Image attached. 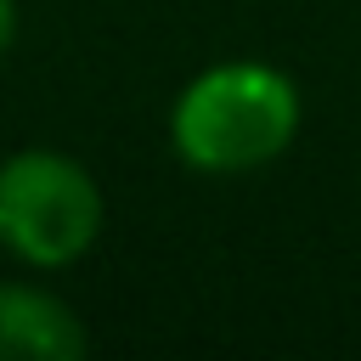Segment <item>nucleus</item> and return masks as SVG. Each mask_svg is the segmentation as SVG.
I'll return each mask as SVG.
<instances>
[{
  "label": "nucleus",
  "mask_w": 361,
  "mask_h": 361,
  "mask_svg": "<svg viewBox=\"0 0 361 361\" xmlns=\"http://www.w3.org/2000/svg\"><path fill=\"white\" fill-rule=\"evenodd\" d=\"M305 124V96L293 73L237 56L192 73L169 107V147L197 175H254L276 164Z\"/></svg>",
  "instance_id": "obj_1"
},
{
  "label": "nucleus",
  "mask_w": 361,
  "mask_h": 361,
  "mask_svg": "<svg viewBox=\"0 0 361 361\" xmlns=\"http://www.w3.org/2000/svg\"><path fill=\"white\" fill-rule=\"evenodd\" d=\"M107 197L96 175L51 147L0 158V248L34 271H62L85 259L102 237Z\"/></svg>",
  "instance_id": "obj_2"
},
{
  "label": "nucleus",
  "mask_w": 361,
  "mask_h": 361,
  "mask_svg": "<svg viewBox=\"0 0 361 361\" xmlns=\"http://www.w3.org/2000/svg\"><path fill=\"white\" fill-rule=\"evenodd\" d=\"M90 350L68 299L34 282H0V361H79Z\"/></svg>",
  "instance_id": "obj_3"
},
{
  "label": "nucleus",
  "mask_w": 361,
  "mask_h": 361,
  "mask_svg": "<svg viewBox=\"0 0 361 361\" xmlns=\"http://www.w3.org/2000/svg\"><path fill=\"white\" fill-rule=\"evenodd\" d=\"M11 39H17V0H0V56L11 51Z\"/></svg>",
  "instance_id": "obj_4"
},
{
  "label": "nucleus",
  "mask_w": 361,
  "mask_h": 361,
  "mask_svg": "<svg viewBox=\"0 0 361 361\" xmlns=\"http://www.w3.org/2000/svg\"><path fill=\"white\" fill-rule=\"evenodd\" d=\"M0 254H6V248H0Z\"/></svg>",
  "instance_id": "obj_5"
}]
</instances>
